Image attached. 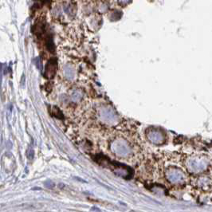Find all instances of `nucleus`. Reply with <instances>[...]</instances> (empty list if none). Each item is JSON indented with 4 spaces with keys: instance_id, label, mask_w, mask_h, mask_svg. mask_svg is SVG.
I'll return each mask as SVG.
<instances>
[{
    "instance_id": "nucleus-4",
    "label": "nucleus",
    "mask_w": 212,
    "mask_h": 212,
    "mask_svg": "<svg viewBox=\"0 0 212 212\" xmlns=\"http://www.w3.org/2000/svg\"><path fill=\"white\" fill-rule=\"evenodd\" d=\"M147 137L151 143L155 144H161L165 141L166 139V135L164 133L163 130H160L159 128H149L147 130Z\"/></svg>"
},
{
    "instance_id": "nucleus-2",
    "label": "nucleus",
    "mask_w": 212,
    "mask_h": 212,
    "mask_svg": "<svg viewBox=\"0 0 212 212\" xmlns=\"http://www.w3.org/2000/svg\"><path fill=\"white\" fill-rule=\"evenodd\" d=\"M207 161L203 157H191L187 162V167L191 172H200L207 167Z\"/></svg>"
},
{
    "instance_id": "nucleus-5",
    "label": "nucleus",
    "mask_w": 212,
    "mask_h": 212,
    "mask_svg": "<svg viewBox=\"0 0 212 212\" xmlns=\"http://www.w3.org/2000/svg\"><path fill=\"white\" fill-rule=\"evenodd\" d=\"M55 73V62L50 61L46 66L45 69V76L47 77H52Z\"/></svg>"
},
{
    "instance_id": "nucleus-3",
    "label": "nucleus",
    "mask_w": 212,
    "mask_h": 212,
    "mask_svg": "<svg viewBox=\"0 0 212 212\" xmlns=\"http://www.w3.org/2000/svg\"><path fill=\"white\" fill-rule=\"evenodd\" d=\"M167 180L172 183H182L186 180L183 172L178 167H170L166 172Z\"/></svg>"
},
{
    "instance_id": "nucleus-1",
    "label": "nucleus",
    "mask_w": 212,
    "mask_h": 212,
    "mask_svg": "<svg viewBox=\"0 0 212 212\" xmlns=\"http://www.w3.org/2000/svg\"><path fill=\"white\" fill-rule=\"evenodd\" d=\"M112 151L119 156H127L131 153V147L127 141L123 139H117L111 144Z\"/></svg>"
}]
</instances>
